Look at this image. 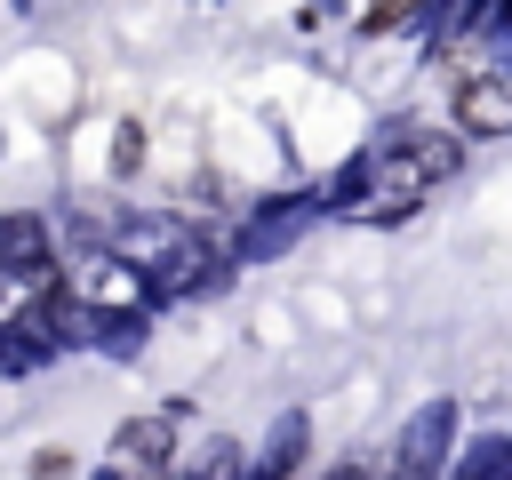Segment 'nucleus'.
<instances>
[{"label":"nucleus","instance_id":"nucleus-2","mask_svg":"<svg viewBox=\"0 0 512 480\" xmlns=\"http://www.w3.org/2000/svg\"><path fill=\"white\" fill-rule=\"evenodd\" d=\"M440 464H448V408H424L400 432V456H392L384 480H440Z\"/></svg>","mask_w":512,"mask_h":480},{"label":"nucleus","instance_id":"nucleus-4","mask_svg":"<svg viewBox=\"0 0 512 480\" xmlns=\"http://www.w3.org/2000/svg\"><path fill=\"white\" fill-rule=\"evenodd\" d=\"M120 480H168V472H120Z\"/></svg>","mask_w":512,"mask_h":480},{"label":"nucleus","instance_id":"nucleus-1","mask_svg":"<svg viewBox=\"0 0 512 480\" xmlns=\"http://www.w3.org/2000/svg\"><path fill=\"white\" fill-rule=\"evenodd\" d=\"M456 136H512V64H480L456 80Z\"/></svg>","mask_w":512,"mask_h":480},{"label":"nucleus","instance_id":"nucleus-3","mask_svg":"<svg viewBox=\"0 0 512 480\" xmlns=\"http://www.w3.org/2000/svg\"><path fill=\"white\" fill-rule=\"evenodd\" d=\"M160 464H168V424L160 416H136L112 440V472H160Z\"/></svg>","mask_w":512,"mask_h":480}]
</instances>
